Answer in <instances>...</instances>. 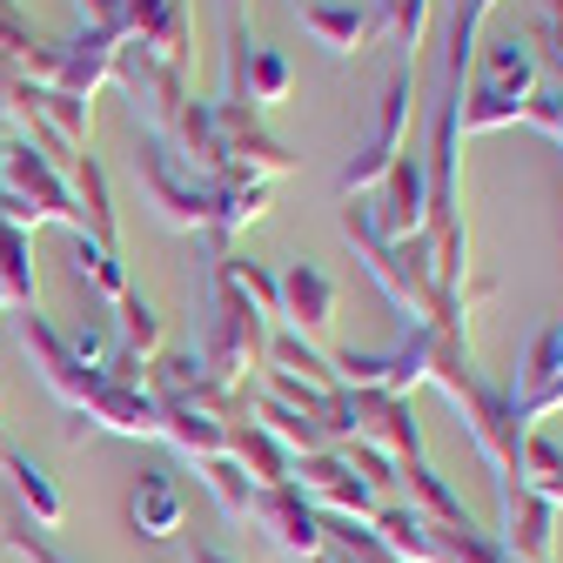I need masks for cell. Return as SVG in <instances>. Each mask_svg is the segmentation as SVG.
<instances>
[{
    "mask_svg": "<svg viewBox=\"0 0 563 563\" xmlns=\"http://www.w3.org/2000/svg\"><path fill=\"white\" fill-rule=\"evenodd\" d=\"M0 450H8V437H0Z\"/></svg>",
    "mask_w": 563,
    "mask_h": 563,
    "instance_id": "obj_12",
    "label": "cell"
},
{
    "mask_svg": "<svg viewBox=\"0 0 563 563\" xmlns=\"http://www.w3.org/2000/svg\"><path fill=\"white\" fill-rule=\"evenodd\" d=\"M8 543H14V550H21L27 563H67V556H60V550H54V543H47V537L34 530V517H27V510L14 517V530H8Z\"/></svg>",
    "mask_w": 563,
    "mask_h": 563,
    "instance_id": "obj_9",
    "label": "cell"
},
{
    "mask_svg": "<svg viewBox=\"0 0 563 563\" xmlns=\"http://www.w3.org/2000/svg\"><path fill=\"white\" fill-rule=\"evenodd\" d=\"M0 470L14 476V497H21V510H34V523L47 530V523H60V489L47 483V470L34 463V456H21L14 443L0 450Z\"/></svg>",
    "mask_w": 563,
    "mask_h": 563,
    "instance_id": "obj_3",
    "label": "cell"
},
{
    "mask_svg": "<svg viewBox=\"0 0 563 563\" xmlns=\"http://www.w3.org/2000/svg\"><path fill=\"white\" fill-rule=\"evenodd\" d=\"M201 476H208V489H216V504H222L229 517H249V497H255V483H249V470H242L235 456H216V463H201Z\"/></svg>",
    "mask_w": 563,
    "mask_h": 563,
    "instance_id": "obj_6",
    "label": "cell"
},
{
    "mask_svg": "<svg viewBox=\"0 0 563 563\" xmlns=\"http://www.w3.org/2000/svg\"><path fill=\"white\" fill-rule=\"evenodd\" d=\"M8 181L21 188V195H41V208H47V216H75V208H67V188L27 155V148H8Z\"/></svg>",
    "mask_w": 563,
    "mask_h": 563,
    "instance_id": "obj_5",
    "label": "cell"
},
{
    "mask_svg": "<svg viewBox=\"0 0 563 563\" xmlns=\"http://www.w3.org/2000/svg\"><path fill=\"white\" fill-rule=\"evenodd\" d=\"M249 523H262L268 543H275V550H289V556H322V510L302 497L296 483L255 489V497H249Z\"/></svg>",
    "mask_w": 563,
    "mask_h": 563,
    "instance_id": "obj_1",
    "label": "cell"
},
{
    "mask_svg": "<svg viewBox=\"0 0 563 563\" xmlns=\"http://www.w3.org/2000/svg\"><path fill=\"white\" fill-rule=\"evenodd\" d=\"M188 563H229V556H222V550H208V543H195V550H188Z\"/></svg>",
    "mask_w": 563,
    "mask_h": 563,
    "instance_id": "obj_10",
    "label": "cell"
},
{
    "mask_svg": "<svg viewBox=\"0 0 563 563\" xmlns=\"http://www.w3.org/2000/svg\"><path fill=\"white\" fill-rule=\"evenodd\" d=\"M309 27L329 41V47H356L363 41V14H335V8H309Z\"/></svg>",
    "mask_w": 563,
    "mask_h": 563,
    "instance_id": "obj_8",
    "label": "cell"
},
{
    "mask_svg": "<svg viewBox=\"0 0 563 563\" xmlns=\"http://www.w3.org/2000/svg\"><path fill=\"white\" fill-rule=\"evenodd\" d=\"M0 309H8V289H0Z\"/></svg>",
    "mask_w": 563,
    "mask_h": 563,
    "instance_id": "obj_11",
    "label": "cell"
},
{
    "mask_svg": "<svg viewBox=\"0 0 563 563\" xmlns=\"http://www.w3.org/2000/svg\"><path fill=\"white\" fill-rule=\"evenodd\" d=\"M282 302H289V316L302 322V329H322L329 322V275L322 268H289V282H282Z\"/></svg>",
    "mask_w": 563,
    "mask_h": 563,
    "instance_id": "obj_4",
    "label": "cell"
},
{
    "mask_svg": "<svg viewBox=\"0 0 563 563\" xmlns=\"http://www.w3.org/2000/svg\"><path fill=\"white\" fill-rule=\"evenodd\" d=\"M155 335H162L155 309L141 302V296H121V342H128V349H155Z\"/></svg>",
    "mask_w": 563,
    "mask_h": 563,
    "instance_id": "obj_7",
    "label": "cell"
},
{
    "mask_svg": "<svg viewBox=\"0 0 563 563\" xmlns=\"http://www.w3.org/2000/svg\"><path fill=\"white\" fill-rule=\"evenodd\" d=\"M134 530L148 543H168L181 530V489H175L168 470H141V483H134Z\"/></svg>",
    "mask_w": 563,
    "mask_h": 563,
    "instance_id": "obj_2",
    "label": "cell"
}]
</instances>
